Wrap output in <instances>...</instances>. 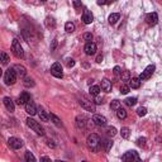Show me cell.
<instances>
[{
    "mask_svg": "<svg viewBox=\"0 0 162 162\" xmlns=\"http://www.w3.org/2000/svg\"><path fill=\"white\" fill-rule=\"evenodd\" d=\"M67 66L68 67H72V66H75V61L71 58V60H67Z\"/></svg>",
    "mask_w": 162,
    "mask_h": 162,
    "instance_id": "45",
    "label": "cell"
},
{
    "mask_svg": "<svg viewBox=\"0 0 162 162\" xmlns=\"http://www.w3.org/2000/svg\"><path fill=\"white\" fill-rule=\"evenodd\" d=\"M41 160H42V161H50V158H48V157H42Z\"/></svg>",
    "mask_w": 162,
    "mask_h": 162,
    "instance_id": "49",
    "label": "cell"
},
{
    "mask_svg": "<svg viewBox=\"0 0 162 162\" xmlns=\"http://www.w3.org/2000/svg\"><path fill=\"white\" fill-rule=\"evenodd\" d=\"M101 90L105 91V93H109L111 90V81H109L108 79H104L101 81Z\"/></svg>",
    "mask_w": 162,
    "mask_h": 162,
    "instance_id": "17",
    "label": "cell"
},
{
    "mask_svg": "<svg viewBox=\"0 0 162 162\" xmlns=\"http://www.w3.org/2000/svg\"><path fill=\"white\" fill-rule=\"evenodd\" d=\"M117 117H118L119 119H125V118H127V110L123 109V108L117 109Z\"/></svg>",
    "mask_w": 162,
    "mask_h": 162,
    "instance_id": "24",
    "label": "cell"
},
{
    "mask_svg": "<svg viewBox=\"0 0 162 162\" xmlns=\"http://www.w3.org/2000/svg\"><path fill=\"white\" fill-rule=\"evenodd\" d=\"M154 70H156V67H154V65H148L146 68H144V71H142V74L139 75V79L141 81H144V80H148L150 77L152 76V74L154 72Z\"/></svg>",
    "mask_w": 162,
    "mask_h": 162,
    "instance_id": "5",
    "label": "cell"
},
{
    "mask_svg": "<svg viewBox=\"0 0 162 162\" xmlns=\"http://www.w3.org/2000/svg\"><path fill=\"white\" fill-rule=\"evenodd\" d=\"M14 68L17 70V72L22 76V77H24L25 76V74H27V70H25V67L24 66H20V65H15L14 66Z\"/></svg>",
    "mask_w": 162,
    "mask_h": 162,
    "instance_id": "23",
    "label": "cell"
},
{
    "mask_svg": "<svg viewBox=\"0 0 162 162\" xmlns=\"http://www.w3.org/2000/svg\"><path fill=\"white\" fill-rule=\"evenodd\" d=\"M23 84H24V86H27V88H33L34 85H36L34 81H33V79H31V77H24Z\"/></svg>",
    "mask_w": 162,
    "mask_h": 162,
    "instance_id": "29",
    "label": "cell"
},
{
    "mask_svg": "<svg viewBox=\"0 0 162 162\" xmlns=\"http://www.w3.org/2000/svg\"><path fill=\"white\" fill-rule=\"evenodd\" d=\"M12 51L14 53V56L18 58H23L24 56V51H23V47L20 46V42L18 39H13V43H12Z\"/></svg>",
    "mask_w": 162,
    "mask_h": 162,
    "instance_id": "4",
    "label": "cell"
},
{
    "mask_svg": "<svg viewBox=\"0 0 162 162\" xmlns=\"http://www.w3.org/2000/svg\"><path fill=\"white\" fill-rule=\"evenodd\" d=\"M51 74L52 76H55L56 79H62L63 77V72H62V66H61V63L58 62H55L52 67H51Z\"/></svg>",
    "mask_w": 162,
    "mask_h": 162,
    "instance_id": "6",
    "label": "cell"
},
{
    "mask_svg": "<svg viewBox=\"0 0 162 162\" xmlns=\"http://www.w3.org/2000/svg\"><path fill=\"white\" fill-rule=\"evenodd\" d=\"M38 115H39V118L43 122H48V121H50V114H47V111H45V110H39Z\"/></svg>",
    "mask_w": 162,
    "mask_h": 162,
    "instance_id": "28",
    "label": "cell"
},
{
    "mask_svg": "<svg viewBox=\"0 0 162 162\" xmlns=\"http://www.w3.org/2000/svg\"><path fill=\"white\" fill-rule=\"evenodd\" d=\"M110 108H111V109H114V110L119 109V108H121V101H118V100H113V101L110 103Z\"/></svg>",
    "mask_w": 162,
    "mask_h": 162,
    "instance_id": "35",
    "label": "cell"
},
{
    "mask_svg": "<svg viewBox=\"0 0 162 162\" xmlns=\"http://www.w3.org/2000/svg\"><path fill=\"white\" fill-rule=\"evenodd\" d=\"M107 136L108 137H114L117 134V129L114 128V127H107Z\"/></svg>",
    "mask_w": 162,
    "mask_h": 162,
    "instance_id": "31",
    "label": "cell"
},
{
    "mask_svg": "<svg viewBox=\"0 0 162 162\" xmlns=\"http://www.w3.org/2000/svg\"><path fill=\"white\" fill-rule=\"evenodd\" d=\"M4 81L6 85H13V84H15L17 81V71L15 68H8L4 74Z\"/></svg>",
    "mask_w": 162,
    "mask_h": 162,
    "instance_id": "2",
    "label": "cell"
},
{
    "mask_svg": "<svg viewBox=\"0 0 162 162\" xmlns=\"http://www.w3.org/2000/svg\"><path fill=\"white\" fill-rule=\"evenodd\" d=\"M122 160L123 161H139L141 157H139V154L136 152V151H128V152H125L123 156H122Z\"/></svg>",
    "mask_w": 162,
    "mask_h": 162,
    "instance_id": "7",
    "label": "cell"
},
{
    "mask_svg": "<svg viewBox=\"0 0 162 162\" xmlns=\"http://www.w3.org/2000/svg\"><path fill=\"white\" fill-rule=\"evenodd\" d=\"M146 142H147V139H146L144 137H141V138L137 139V146H139V147H144V146H146Z\"/></svg>",
    "mask_w": 162,
    "mask_h": 162,
    "instance_id": "37",
    "label": "cell"
},
{
    "mask_svg": "<svg viewBox=\"0 0 162 162\" xmlns=\"http://www.w3.org/2000/svg\"><path fill=\"white\" fill-rule=\"evenodd\" d=\"M72 4H74V6H75V8H80V6L82 5L81 0H72Z\"/></svg>",
    "mask_w": 162,
    "mask_h": 162,
    "instance_id": "42",
    "label": "cell"
},
{
    "mask_svg": "<svg viewBox=\"0 0 162 162\" xmlns=\"http://www.w3.org/2000/svg\"><path fill=\"white\" fill-rule=\"evenodd\" d=\"M146 22L148 23L150 25H156L157 22H158V15H157V13H150V14H147Z\"/></svg>",
    "mask_w": 162,
    "mask_h": 162,
    "instance_id": "12",
    "label": "cell"
},
{
    "mask_svg": "<svg viewBox=\"0 0 162 162\" xmlns=\"http://www.w3.org/2000/svg\"><path fill=\"white\" fill-rule=\"evenodd\" d=\"M119 18H121V15H119L118 13L110 14V17H109V23H110V24H115L118 20H119Z\"/></svg>",
    "mask_w": 162,
    "mask_h": 162,
    "instance_id": "25",
    "label": "cell"
},
{
    "mask_svg": "<svg viewBox=\"0 0 162 162\" xmlns=\"http://www.w3.org/2000/svg\"><path fill=\"white\" fill-rule=\"evenodd\" d=\"M25 111L28 113L29 115H34V114H37V107L34 105V103L33 101H28L27 104H25Z\"/></svg>",
    "mask_w": 162,
    "mask_h": 162,
    "instance_id": "14",
    "label": "cell"
},
{
    "mask_svg": "<svg viewBox=\"0 0 162 162\" xmlns=\"http://www.w3.org/2000/svg\"><path fill=\"white\" fill-rule=\"evenodd\" d=\"M84 50H85V53L88 56L95 55V52H96V45L94 43V42H88V43L85 45V47H84Z\"/></svg>",
    "mask_w": 162,
    "mask_h": 162,
    "instance_id": "10",
    "label": "cell"
},
{
    "mask_svg": "<svg viewBox=\"0 0 162 162\" xmlns=\"http://www.w3.org/2000/svg\"><path fill=\"white\" fill-rule=\"evenodd\" d=\"M29 100H31L29 94H28V93H22L19 95V98H18V104L19 105H25Z\"/></svg>",
    "mask_w": 162,
    "mask_h": 162,
    "instance_id": "16",
    "label": "cell"
},
{
    "mask_svg": "<svg viewBox=\"0 0 162 162\" xmlns=\"http://www.w3.org/2000/svg\"><path fill=\"white\" fill-rule=\"evenodd\" d=\"M86 122H85V118L81 117V115H77L76 117V127L77 128H85Z\"/></svg>",
    "mask_w": 162,
    "mask_h": 162,
    "instance_id": "19",
    "label": "cell"
},
{
    "mask_svg": "<svg viewBox=\"0 0 162 162\" xmlns=\"http://www.w3.org/2000/svg\"><path fill=\"white\" fill-rule=\"evenodd\" d=\"M89 93H90V95H93V96H98V95H99V93H100V88L96 86V85L90 86Z\"/></svg>",
    "mask_w": 162,
    "mask_h": 162,
    "instance_id": "22",
    "label": "cell"
},
{
    "mask_svg": "<svg viewBox=\"0 0 162 162\" xmlns=\"http://www.w3.org/2000/svg\"><path fill=\"white\" fill-rule=\"evenodd\" d=\"M129 86L132 89H139L141 86V79L139 77H133V79L129 80Z\"/></svg>",
    "mask_w": 162,
    "mask_h": 162,
    "instance_id": "18",
    "label": "cell"
},
{
    "mask_svg": "<svg viewBox=\"0 0 162 162\" xmlns=\"http://www.w3.org/2000/svg\"><path fill=\"white\" fill-rule=\"evenodd\" d=\"M137 114H138L139 117H144V115L147 114V109H146V108H143V107L138 108V110H137Z\"/></svg>",
    "mask_w": 162,
    "mask_h": 162,
    "instance_id": "38",
    "label": "cell"
},
{
    "mask_svg": "<svg viewBox=\"0 0 162 162\" xmlns=\"http://www.w3.org/2000/svg\"><path fill=\"white\" fill-rule=\"evenodd\" d=\"M50 118H51V121L53 122V124H55V125H57V127H61V125H62L61 119H60L57 115H55L53 113H51V114H50Z\"/></svg>",
    "mask_w": 162,
    "mask_h": 162,
    "instance_id": "21",
    "label": "cell"
},
{
    "mask_svg": "<svg viewBox=\"0 0 162 162\" xmlns=\"http://www.w3.org/2000/svg\"><path fill=\"white\" fill-rule=\"evenodd\" d=\"M3 103H4L5 108H6V110H8V111H10V113H13V111H14V109H15V105H14L13 100L10 99L9 96H5L4 99H3Z\"/></svg>",
    "mask_w": 162,
    "mask_h": 162,
    "instance_id": "13",
    "label": "cell"
},
{
    "mask_svg": "<svg viewBox=\"0 0 162 162\" xmlns=\"http://www.w3.org/2000/svg\"><path fill=\"white\" fill-rule=\"evenodd\" d=\"M121 136L124 139H128L129 136H131V129L128 128V127H123V128L121 129Z\"/></svg>",
    "mask_w": 162,
    "mask_h": 162,
    "instance_id": "20",
    "label": "cell"
},
{
    "mask_svg": "<svg viewBox=\"0 0 162 162\" xmlns=\"http://www.w3.org/2000/svg\"><path fill=\"white\" fill-rule=\"evenodd\" d=\"M104 150H105V152H109L110 151V148L113 147V142L110 139H107V141H104Z\"/></svg>",
    "mask_w": 162,
    "mask_h": 162,
    "instance_id": "33",
    "label": "cell"
},
{
    "mask_svg": "<svg viewBox=\"0 0 162 162\" xmlns=\"http://www.w3.org/2000/svg\"><path fill=\"white\" fill-rule=\"evenodd\" d=\"M79 103H80V105H81V107L85 109V110L91 111V113L95 111V107H94L93 104H91V101H89L88 99H85V98H81V99L79 100Z\"/></svg>",
    "mask_w": 162,
    "mask_h": 162,
    "instance_id": "9",
    "label": "cell"
},
{
    "mask_svg": "<svg viewBox=\"0 0 162 162\" xmlns=\"http://www.w3.org/2000/svg\"><path fill=\"white\" fill-rule=\"evenodd\" d=\"M41 2H47V0H41Z\"/></svg>",
    "mask_w": 162,
    "mask_h": 162,
    "instance_id": "50",
    "label": "cell"
},
{
    "mask_svg": "<svg viewBox=\"0 0 162 162\" xmlns=\"http://www.w3.org/2000/svg\"><path fill=\"white\" fill-rule=\"evenodd\" d=\"M48 146H50V147H52V148H55V144H53V143H51V141H50V142H48Z\"/></svg>",
    "mask_w": 162,
    "mask_h": 162,
    "instance_id": "48",
    "label": "cell"
},
{
    "mask_svg": "<svg viewBox=\"0 0 162 162\" xmlns=\"http://www.w3.org/2000/svg\"><path fill=\"white\" fill-rule=\"evenodd\" d=\"M56 45H57V41H53V43H52V47H51V51H53L55 50V48H56Z\"/></svg>",
    "mask_w": 162,
    "mask_h": 162,
    "instance_id": "46",
    "label": "cell"
},
{
    "mask_svg": "<svg viewBox=\"0 0 162 162\" xmlns=\"http://www.w3.org/2000/svg\"><path fill=\"white\" fill-rule=\"evenodd\" d=\"M25 122H27V125L31 129H33L34 132H36L38 136H43V134H45V129L42 128L41 124H39L38 122L34 121V119H32V118H27V121H25Z\"/></svg>",
    "mask_w": 162,
    "mask_h": 162,
    "instance_id": "3",
    "label": "cell"
},
{
    "mask_svg": "<svg viewBox=\"0 0 162 162\" xmlns=\"http://www.w3.org/2000/svg\"><path fill=\"white\" fill-rule=\"evenodd\" d=\"M101 60H103V56H101V55H99V56L96 57V62H101Z\"/></svg>",
    "mask_w": 162,
    "mask_h": 162,
    "instance_id": "47",
    "label": "cell"
},
{
    "mask_svg": "<svg viewBox=\"0 0 162 162\" xmlns=\"http://www.w3.org/2000/svg\"><path fill=\"white\" fill-rule=\"evenodd\" d=\"M46 25H47L48 28H53V27L56 25L55 19H53L52 17H47V18H46Z\"/></svg>",
    "mask_w": 162,
    "mask_h": 162,
    "instance_id": "32",
    "label": "cell"
},
{
    "mask_svg": "<svg viewBox=\"0 0 162 162\" xmlns=\"http://www.w3.org/2000/svg\"><path fill=\"white\" fill-rule=\"evenodd\" d=\"M9 62V56L6 55L5 52H2V63L3 65H6Z\"/></svg>",
    "mask_w": 162,
    "mask_h": 162,
    "instance_id": "36",
    "label": "cell"
},
{
    "mask_svg": "<svg viewBox=\"0 0 162 162\" xmlns=\"http://www.w3.org/2000/svg\"><path fill=\"white\" fill-rule=\"evenodd\" d=\"M129 80H131V74H129V71L122 72V81L125 84V82H129Z\"/></svg>",
    "mask_w": 162,
    "mask_h": 162,
    "instance_id": "34",
    "label": "cell"
},
{
    "mask_svg": "<svg viewBox=\"0 0 162 162\" xmlns=\"http://www.w3.org/2000/svg\"><path fill=\"white\" fill-rule=\"evenodd\" d=\"M129 90H131V86L129 85H122V88H121V93L122 94H128L129 93Z\"/></svg>",
    "mask_w": 162,
    "mask_h": 162,
    "instance_id": "39",
    "label": "cell"
},
{
    "mask_svg": "<svg viewBox=\"0 0 162 162\" xmlns=\"http://www.w3.org/2000/svg\"><path fill=\"white\" fill-rule=\"evenodd\" d=\"M86 142H88V146H89V148L91 151H98L99 150V147H100V137L95 134V133H91V134L86 139Z\"/></svg>",
    "mask_w": 162,
    "mask_h": 162,
    "instance_id": "1",
    "label": "cell"
},
{
    "mask_svg": "<svg viewBox=\"0 0 162 162\" xmlns=\"http://www.w3.org/2000/svg\"><path fill=\"white\" fill-rule=\"evenodd\" d=\"M24 160H25L27 162H36V157H34V156H33V153L29 152V151H27V152H25V154H24Z\"/></svg>",
    "mask_w": 162,
    "mask_h": 162,
    "instance_id": "26",
    "label": "cell"
},
{
    "mask_svg": "<svg viewBox=\"0 0 162 162\" xmlns=\"http://www.w3.org/2000/svg\"><path fill=\"white\" fill-rule=\"evenodd\" d=\"M93 122L96 125H99V127H105V125H107V118L100 115V114H95L93 117Z\"/></svg>",
    "mask_w": 162,
    "mask_h": 162,
    "instance_id": "11",
    "label": "cell"
},
{
    "mask_svg": "<svg viewBox=\"0 0 162 162\" xmlns=\"http://www.w3.org/2000/svg\"><path fill=\"white\" fill-rule=\"evenodd\" d=\"M113 2H114V0H98V4L99 5H107V4H110Z\"/></svg>",
    "mask_w": 162,
    "mask_h": 162,
    "instance_id": "40",
    "label": "cell"
},
{
    "mask_svg": "<svg viewBox=\"0 0 162 162\" xmlns=\"http://www.w3.org/2000/svg\"><path fill=\"white\" fill-rule=\"evenodd\" d=\"M65 31H66L67 33H72V32L75 31V24H74L72 22H67V23L65 24Z\"/></svg>",
    "mask_w": 162,
    "mask_h": 162,
    "instance_id": "30",
    "label": "cell"
},
{
    "mask_svg": "<svg viewBox=\"0 0 162 162\" xmlns=\"http://www.w3.org/2000/svg\"><path fill=\"white\" fill-rule=\"evenodd\" d=\"M114 74L115 75H122V68L119 67V66H115L114 67Z\"/></svg>",
    "mask_w": 162,
    "mask_h": 162,
    "instance_id": "44",
    "label": "cell"
},
{
    "mask_svg": "<svg viewBox=\"0 0 162 162\" xmlns=\"http://www.w3.org/2000/svg\"><path fill=\"white\" fill-rule=\"evenodd\" d=\"M93 20H94V17H93V14H91V12L85 10L82 13V22L85 24H90Z\"/></svg>",
    "mask_w": 162,
    "mask_h": 162,
    "instance_id": "15",
    "label": "cell"
},
{
    "mask_svg": "<svg viewBox=\"0 0 162 162\" xmlns=\"http://www.w3.org/2000/svg\"><path fill=\"white\" fill-rule=\"evenodd\" d=\"M8 143H9V146L12 147L13 150H19V148H22V147H23L22 139H19L17 137H10L8 139Z\"/></svg>",
    "mask_w": 162,
    "mask_h": 162,
    "instance_id": "8",
    "label": "cell"
},
{
    "mask_svg": "<svg viewBox=\"0 0 162 162\" xmlns=\"http://www.w3.org/2000/svg\"><path fill=\"white\" fill-rule=\"evenodd\" d=\"M103 103H104V101H103V99H101L99 95L95 96V104H96V105H100V104H103Z\"/></svg>",
    "mask_w": 162,
    "mask_h": 162,
    "instance_id": "43",
    "label": "cell"
},
{
    "mask_svg": "<svg viewBox=\"0 0 162 162\" xmlns=\"http://www.w3.org/2000/svg\"><path fill=\"white\" fill-rule=\"evenodd\" d=\"M124 103H125L127 107H133V105L137 104V98H127L124 100Z\"/></svg>",
    "mask_w": 162,
    "mask_h": 162,
    "instance_id": "27",
    "label": "cell"
},
{
    "mask_svg": "<svg viewBox=\"0 0 162 162\" xmlns=\"http://www.w3.org/2000/svg\"><path fill=\"white\" fill-rule=\"evenodd\" d=\"M84 39L90 42L91 39H93V34H91V33H85V34H84Z\"/></svg>",
    "mask_w": 162,
    "mask_h": 162,
    "instance_id": "41",
    "label": "cell"
}]
</instances>
